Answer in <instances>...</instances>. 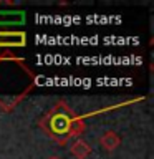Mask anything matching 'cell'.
<instances>
[{"mask_svg": "<svg viewBox=\"0 0 154 159\" xmlns=\"http://www.w3.org/2000/svg\"><path fill=\"white\" fill-rule=\"evenodd\" d=\"M98 143L101 144L106 151H114V149L121 144V138H119L114 131H106L103 136H99Z\"/></svg>", "mask_w": 154, "mask_h": 159, "instance_id": "obj_1", "label": "cell"}, {"mask_svg": "<svg viewBox=\"0 0 154 159\" xmlns=\"http://www.w3.org/2000/svg\"><path fill=\"white\" fill-rule=\"evenodd\" d=\"M70 152H71V156H75L76 159H86L89 154H91V146H89L88 143H84L83 139H78V141H75L71 144Z\"/></svg>", "mask_w": 154, "mask_h": 159, "instance_id": "obj_2", "label": "cell"}, {"mask_svg": "<svg viewBox=\"0 0 154 159\" xmlns=\"http://www.w3.org/2000/svg\"><path fill=\"white\" fill-rule=\"evenodd\" d=\"M50 159H60V157H57V156H52V157H50Z\"/></svg>", "mask_w": 154, "mask_h": 159, "instance_id": "obj_3", "label": "cell"}]
</instances>
